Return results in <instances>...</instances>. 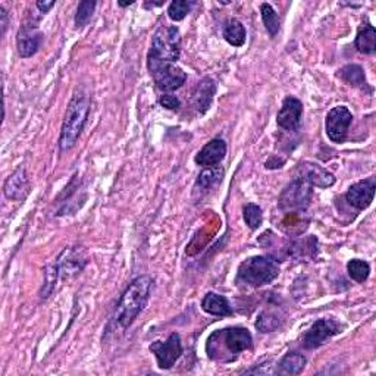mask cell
<instances>
[{
	"label": "cell",
	"instance_id": "6da1fadb",
	"mask_svg": "<svg viewBox=\"0 0 376 376\" xmlns=\"http://www.w3.org/2000/svg\"><path fill=\"white\" fill-rule=\"evenodd\" d=\"M253 337L248 330L243 327L222 328L210 334L206 342L208 357L218 363H231L238 359V356L252 350Z\"/></svg>",
	"mask_w": 376,
	"mask_h": 376
},
{
	"label": "cell",
	"instance_id": "7a4b0ae2",
	"mask_svg": "<svg viewBox=\"0 0 376 376\" xmlns=\"http://www.w3.org/2000/svg\"><path fill=\"white\" fill-rule=\"evenodd\" d=\"M152 287L153 280L148 275H141L127 287L112 315V322L116 327L122 330L131 327L138 315L144 310L150 293H152Z\"/></svg>",
	"mask_w": 376,
	"mask_h": 376
},
{
	"label": "cell",
	"instance_id": "3957f363",
	"mask_svg": "<svg viewBox=\"0 0 376 376\" xmlns=\"http://www.w3.org/2000/svg\"><path fill=\"white\" fill-rule=\"evenodd\" d=\"M90 113V94L86 91V88L78 87L75 88L69 105L65 112L61 137H59V147L62 152L72 148L80 138L86 122Z\"/></svg>",
	"mask_w": 376,
	"mask_h": 376
},
{
	"label": "cell",
	"instance_id": "277c9868",
	"mask_svg": "<svg viewBox=\"0 0 376 376\" xmlns=\"http://www.w3.org/2000/svg\"><path fill=\"white\" fill-rule=\"evenodd\" d=\"M280 265L272 258L253 256L245 259L237 270L235 284L243 288H258L277 280Z\"/></svg>",
	"mask_w": 376,
	"mask_h": 376
},
{
	"label": "cell",
	"instance_id": "5b68a950",
	"mask_svg": "<svg viewBox=\"0 0 376 376\" xmlns=\"http://www.w3.org/2000/svg\"><path fill=\"white\" fill-rule=\"evenodd\" d=\"M87 263V258L84 256V250L78 247H66L61 256H58L56 262L46 270L44 288L41 291L43 297L50 295L54 287L58 283L66 281L75 275L80 273Z\"/></svg>",
	"mask_w": 376,
	"mask_h": 376
},
{
	"label": "cell",
	"instance_id": "8992f818",
	"mask_svg": "<svg viewBox=\"0 0 376 376\" xmlns=\"http://www.w3.org/2000/svg\"><path fill=\"white\" fill-rule=\"evenodd\" d=\"M147 66L156 83V87L162 91L178 90L187 80V73L181 68L175 66L172 62L161 61L150 54L147 58Z\"/></svg>",
	"mask_w": 376,
	"mask_h": 376
},
{
	"label": "cell",
	"instance_id": "52a82bcc",
	"mask_svg": "<svg viewBox=\"0 0 376 376\" xmlns=\"http://www.w3.org/2000/svg\"><path fill=\"white\" fill-rule=\"evenodd\" d=\"M150 55L165 62H177L181 56V36L177 27H161L156 30Z\"/></svg>",
	"mask_w": 376,
	"mask_h": 376
},
{
	"label": "cell",
	"instance_id": "ba28073f",
	"mask_svg": "<svg viewBox=\"0 0 376 376\" xmlns=\"http://www.w3.org/2000/svg\"><path fill=\"white\" fill-rule=\"evenodd\" d=\"M312 193H313L312 186L309 183H306L305 180L295 178L281 193L278 208L290 213L303 212L310 205Z\"/></svg>",
	"mask_w": 376,
	"mask_h": 376
},
{
	"label": "cell",
	"instance_id": "9c48e42d",
	"mask_svg": "<svg viewBox=\"0 0 376 376\" xmlns=\"http://www.w3.org/2000/svg\"><path fill=\"white\" fill-rule=\"evenodd\" d=\"M150 352L155 355L158 366L161 369L163 370L171 369L183 356V344L180 334L172 332L165 342L156 341L153 344H150Z\"/></svg>",
	"mask_w": 376,
	"mask_h": 376
},
{
	"label": "cell",
	"instance_id": "30bf717a",
	"mask_svg": "<svg viewBox=\"0 0 376 376\" xmlns=\"http://www.w3.org/2000/svg\"><path fill=\"white\" fill-rule=\"evenodd\" d=\"M37 19L30 16L29 19H25L21 25V29L16 36V49L21 58H31L33 55L37 54V50L41 46L43 36L39 31L37 27Z\"/></svg>",
	"mask_w": 376,
	"mask_h": 376
},
{
	"label": "cell",
	"instance_id": "8fae6325",
	"mask_svg": "<svg viewBox=\"0 0 376 376\" xmlns=\"http://www.w3.org/2000/svg\"><path fill=\"white\" fill-rule=\"evenodd\" d=\"M342 331L341 325L334 319H319L316 320L309 331L303 335V347L308 350H315L323 345L330 338L338 335Z\"/></svg>",
	"mask_w": 376,
	"mask_h": 376
},
{
	"label": "cell",
	"instance_id": "7c38bea8",
	"mask_svg": "<svg viewBox=\"0 0 376 376\" xmlns=\"http://www.w3.org/2000/svg\"><path fill=\"white\" fill-rule=\"evenodd\" d=\"M353 122V113L345 106L332 108L328 115L325 125H327V134L334 143H344L348 136V128Z\"/></svg>",
	"mask_w": 376,
	"mask_h": 376
},
{
	"label": "cell",
	"instance_id": "4fadbf2b",
	"mask_svg": "<svg viewBox=\"0 0 376 376\" xmlns=\"http://www.w3.org/2000/svg\"><path fill=\"white\" fill-rule=\"evenodd\" d=\"M297 175H298L297 178L305 180L312 187H317V188H328L335 184L334 173L310 162H305L302 165H298Z\"/></svg>",
	"mask_w": 376,
	"mask_h": 376
},
{
	"label": "cell",
	"instance_id": "5bb4252c",
	"mask_svg": "<svg viewBox=\"0 0 376 376\" xmlns=\"http://www.w3.org/2000/svg\"><path fill=\"white\" fill-rule=\"evenodd\" d=\"M303 103L295 97H287L277 115V122L281 128L287 131H297L302 122Z\"/></svg>",
	"mask_w": 376,
	"mask_h": 376
},
{
	"label": "cell",
	"instance_id": "9a60e30c",
	"mask_svg": "<svg viewBox=\"0 0 376 376\" xmlns=\"http://www.w3.org/2000/svg\"><path fill=\"white\" fill-rule=\"evenodd\" d=\"M375 188H376L375 178H367V180L356 183L355 186L348 188V191L345 194L348 205H352L353 208H356L359 210L369 208L373 202Z\"/></svg>",
	"mask_w": 376,
	"mask_h": 376
},
{
	"label": "cell",
	"instance_id": "2e32d148",
	"mask_svg": "<svg viewBox=\"0 0 376 376\" xmlns=\"http://www.w3.org/2000/svg\"><path fill=\"white\" fill-rule=\"evenodd\" d=\"M225 155H227V143L222 138H215L200 150L194 161L197 165L203 168H213L223 161Z\"/></svg>",
	"mask_w": 376,
	"mask_h": 376
},
{
	"label": "cell",
	"instance_id": "e0dca14e",
	"mask_svg": "<svg viewBox=\"0 0 376 376\" xmlns=\"http://www.w3.org/2000/svg\"><path fill=\"white\" fill-rule=\"evenodd\" d=\"M30 191V178L27 169L19 166L4 184V193L11 200H24Z\"/></svg>",
	"mask_w": 376,
	"mask_h": 376
},
{
	"label": "cell",
	"instance_id": "ac0fdd59",
	"mask_svg": "<svg viewBox=\"0 0 376 376\" xmlns=\"http://www.w3.org/2000/svg\"><path fill=\"white\" fill-rule=\"evenodd\" d=\"M216 93V84L212 78H203L193 91L191 102L198 113H206L212 105L213 96Z\"/></svg>",
	"mask_w": 376,
	"mask_h": 376
},
{
	"label": "cell",
	"instance_id": "d6986e66",
	"mask_svg": "<svg viewBox=\"0 0 376 376\" xmlns=\"http://www.w3.org/2000/svg\"><path fill=\"white\" fill-rule=\"evenodd\" d=\"M202 309L213 316H231L233 306L227 297L216 293H208L202 300Z\"/></svg>",
	"mask_w": 376,
	"mask_h": 376
},
{
	"label": "cell",
	"instance_id": "ffe728a7",
	"mask_svg": "<svg viewBox=\"0 0 376 376\" xmlns=\"http://www.w3.org/2000/svg\"><path fill=\"white\" fill-rule=\"evenodd\" d=\"M306 362L308 360L303 355L295 353V352H288L283 357V360L280 362L275 373H278V375H298V373L303 372Z\"/></svg>",
	"mask_w": 376,
	"mask_h": 376
},
{
	"label": "cell",
	"instance_id": "44dd1931",
	"mask_svg": "<svg viewBox=\"0 0 376 376\" xmlns=\"http://www.w3.org/2000/svg\"><path fill=\"white\" fill-rule=\"evenodd\" d=\"M355 46L360 54H365V55L375 54V50H376V30L372 27L370 24H365L359 29Z\"/></svg>",
	"mask_w": 376,
	"mask_h": 376
},
{
	"label": "cell",
	"instance_id": "7402d4cb",
	"mask_svg": "<svg viewBox=\"0 0 376 376\" xmlns=\"http://www.w3.org/2000/svg\"><path fill=\"white\" fill-rule=\"evenodd\" d=\"M338 75L341 77V80H344L350 86L357 87L360 90L367 88L369 91H372V88L367 87L365 71H363V68L360 65H345L344 68L340 69Z\"/></svg>",
	"mask_w": 376,
	"mask_h": 376
},
{
	"label": "cell",
	"instance_id": "603a6c76",
	"mask_svg": "<svg viewBox=\"0 0 376 376\" xmlns=\"http://www.w3.org/2000/svg\"><path fill=\"white\" fill-rule=\"evenodd\" d=\"M223 39L234 47H241L245 43V29L238 19H230L223 27Z\"/></svg>",
	"mask_w": 376,
	"mask_h": 376
},
{
	"label": "cell",
	"instance_id": "cb8c5ba5",
	"mask_svg": "<svg viewBox=\"0 0 376 376\" xmlns=\"http://www.w3.org/2000/svg\"><path fill=\"white\" fill-rule=\"evenodd\" d=\"M283 325V317L280 313L277 312H270V310H265L259 315L258 320H256V328L260 332H273L277 331Z\"/></svg>",
	"mask_w": 376,
	"mask_h": 376
},
{
	"label": "cell",
	"instance_id": "d4e9b609",
	"mask_svg": "<svg viewBox=\"0 0 376 376\" xmlns=\"http://www.w3.org/2000/svg\"><path fill=\"white\" fill-rule=\"evenodd\" d=\"M222 177H223V169L219 165L213 168H205V171L198 175L197 187L203 190H210L222 181Z\"/></svg>",
	"mask_w": 376,
	"mask_h": 376
},
{
	"label": "cell",
	"instance_id": "484cf974",
	"mask_svg": "<svg viewBox=\"0 0 376 376\" xmlns=\"http://www.w3.org/2000/svg\"><path fill=\"white\" fill-rule=\"evenodd\" d=\"M260 14H262V21L265 24V29L268 30L269 36L270 37L277 36L280 31V27H281L278 14L275 12V9L269 4H263L260 6Z\"/></svg>",
	"mask_w": 376,
	"mask_h": 376
},
{
	"label": "cell",
	"instance_id": "4316f807",
	"mask_svg": "<svg viewBox=\"0 0 376 376\" xmlns=\"http://www.w3.org/2000/svg\"><path fill=\"white\" fill-rule=\"evenodd\" d=\"M347 270H348L350 278H352L356 283H359V284L365 283L369 278V275H370L369 263L365 262V260H360V259L350 260L347 263Z\"/></svg>",
	"mask_w": 376,
	"mask_h": 376
},
{
	"label": "cell",
	"instance_id": "83f0119b",
	"mask_svg": "<svg viewBox=\"0 0 376 376\" xmlns=\"http://www.w3.org/2000/svg\"><path fill=\"white\" fill-rule=\"evenodd\" d=\"M243 216L250 230H258L263 222V212L255 203H248L243 208Z\"/></svg>",
	"mask_w": 376,
	"mask_h": 376
},
{
	"label": "cell",
	"instance_id": "f1b7e54d",
	"mask_svg": "<svg viewBox=\"0 0 376 376\" xmlns=\"http://www.w3.org/2000/svg\"><path fill=\"white\" fill-rule=\"evenodd\" d=\"M96 5L97 4L94 0H86V2H81L78 5L77 14H75V25H77V27H84V25L90 22V19L94 15Z\"/></svg>",
	"mask_w": 376,
	"mask_h": 376
},
{
	"label": "cell",
	"instance_id": "f546056e",
	"mask_svg": "<svg viewBox=\"0 0 376 376\" xmlns=\"http://www.w3.org/2000/svg\"><path fill=\"white\" fill-rule=\"evenodd\" d=\"M194 6V2H187V0H173L168 8V15L172 21H183Z\"/></svg>",
	"mask_w": 376,
	"mask_h": 376
},
{
	"label": "cell",
	"instance_id": "4dcf8cb0",
	"mask_svg": "<svg viewBox=\"0 0 376 376\" xmlns=\"http://www.w3.org/2000/svg\"><path fill=\"white\" fill-rule=\"evenodd\" d=\"M159 103H161L163 108L169 109V111H177V109L181 106L180 98H177V97L172 96V94H163V96H161Z\"/></svg>",
	"mask_w": 376,
	"mask_h": 376
},
{
	"label": "cell",
	"instance_id": "1f68e13d",
	"mask_svg": "<svg viewBox=\"0 0 376 376\" xmlns=\"http://www.w3.org/2000/svg\"><path fill=\"white\" fill-rule=\"evenodd\" d=\"M0 19H2V34H5L8 29V12L4 6H0Z\"/></svg>",
	"mask_w": 376,
	"mask_h": 376
},
{
	"label": "cell",
	"instance_id": "d6a6232c",
	"mask_svg": "<svg viewBox=\"0 0 376 376\" xmlns=\"http://www.w3.org/2000/svg\"><path fill=\"white\" fill-rule=\"evenodd\" d=\"M36 6H37V9L41 14H47L50 9H52L55 6V2H37Z\"/></svg>",
	"mask_w": 376,
	"mask_h": 376
},
{
	"label": "cell",
	"instance_id": "836d02e7",
	"mask_svg": "<svg viewBox=\"0 0 376 376\" xmlns=\"http://www.w3.org/2000/svg\"><path fill=\"white\" fill-rule=\"evenodd\" d=\"M130 5H134V2H118V6H121V8H127V6H130Z\"/></svg>",
	"mask_w": 376,
	"mask_h": 376
}]
</instances>
